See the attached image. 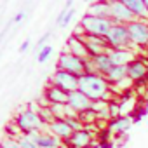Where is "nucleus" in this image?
Wrapping results in <instances>:
<instances>
[{
  "instance_id": "obj_1",
  "label": "nucleus",
  "mask_w": 148,
  "mask_h": 148,
  "mask_svg": "<svg viewBox=\"0 0 148 148\" xmlns=\"http://www.w3.org/2000/svg\"><path fill=\"white\" fill-rule=\"evenodd\" d=\"M79 89L92 101L103 99V96L110 91V82L105 75H99V73H86L79 77Z\"/></svg>"
},
{
  "instance_id": "obj_2",
  "label": "nucleus",
  "mask_w": 148,
  "mask_h": 148,
  "mask_svg": "<svg viewBox=\"0 0 148 148\" xmlns=\"http://www.w3.org/2000/svg\"><path fill=\"white\" fill-rule=\"evenodd\" d=\"M14 122L18 124V127L21 129L23 134H28L32 131H44V129H47V125L40 120L38 113L33 112L30 106L19 108L18 113L14 115Z\"/></svg>"
},
{
  "instance_id": "obj_3",
  "label": "nucleus",
  "mask_w": 148,
  "mask_h": 148,
  "mask_svg": "<svg viewBox=\"0 0 148 148\" xmlns=\"http://www.w3.org/2000/svg\"><path fill=\"white\" fill-rule=\"evenodd\" d=\"M84 30V35H96V37H106L110 28L113 26V21L110 18H98L91 14H84L80 23Z\"/></svg>"
},
{
  "instance_id": "obj_4",
  "label": "nucleus",
  "mask_w": 148,
  "mask_h": 148,
  "mask_svg": "<svg viewBox=\"0 0 148 148\" xmlns=\"http://www.w3.org/2000/svg\"><path fill=\"white\" fill-rule=\"evenodd\" d=\"M86 61L87 59H82L75 54H71L68 51H63L58 58V63H56V68L58 70H64V71H70L73 73V75H77V77H82L86 75Z\"/></svg>"
},
{
  "instance_id": "obj_5",
  "label": "nucleus",
  "mask_w": 148,
  "mask_h": 148,
  "mask_svg": "<svg viewBox=\"0 0 148 148\" xmlns=\"http://www.w3.org/2000/svg\"><path fill=\"white\" fill-rule=\"evenodd\" d=\"M106 40H108V44H110L112 49H132V47H136L131 42L127 25L113 23V26L110 28V32L106 35Z\"/></svg>"
},
{
  "instance_id": "obj_6",
  "label": "nucleus",
  "mask_w": 148,
  "mask_h": 148,
  "mask_svg": "<svg viewBox=\"0 0 148 148\" xmlns=\"http://www.w3.org/2000/svg\"><path fill=\"white\" fill-rule=\"evenodd\" d=\"M49 82L51 86H56L59 89H63L64 92H73L79 89V77L73 75L70 71H64V70H54V73L49 77Z\"/></svg>"
},
{
  "instance_id": "obj_7",
  "label": "nucleus",
  "mask_w": 148,
  "mask_h": 148,
  "mask_svg": "<svg viewBox=\"0 0 148 148\" xmlns=\"http://www.w3.org/2000/svg\"><path fill=\"white\" fill-rule=\"evenodd\" d=\"M131 42L136 47H146L148 45V21L145 19H136L127 25Z\"/></svg>"
},
{
  "instance_id": "obj_8",
  "label": "nucleus",
  "mask_w": 148,
  "mask_h": 148,
  "mask_svg": "<svg viewBox=\"0 0 148 148\" xmlns=\"http://www.w3.org/2000/svg\"><path fill=\"white\" fill-rule=\"evenodd\" d=\"M110 19L113 23H119V25H129V23L136 21L138 18L132 14V11L122 2V0H112V5H110Z\"/></svg>"
},
{
  "instance_id": "obj_9",
  "label": "nucleus",
  "mask_w": 148,
  "mask_h": 148,
  "mask_svg": "<svg viewBox=\"0 0 148 148\" xmlns=\"http://www.w3.org/2000/svg\"><path fill=\"white\" fill-rule=\"evenodd\" d=\"M86 45H87V51L91 54V58L94 56H99V54H108L112 51L106 37H96V35H82Z\"/></svg>"
},
{
  "instance_id": "obj_10",
  "label": "nucleus",
  "mask_w": 148,
  "mask_h": 148,
  "mask_svg": "<svg viewBox=\"0 0 148 148\" xmlns=\"http://www.w3.org/2000/svg\"><path fill=\"white\" fill-rule=\"evenodd\" d=\"M94 139V134L89 131V129H80V131H75L68 141H64L68 145V148H89L91 143Z\"/></svg>"
},
{
  "instance_id": "obj_11",
  "label": "nucleus",
  "mask_w": 148,
  "mask_h": 148,
  "mask_svg": "<svg viewBox=\"0 0 148 148\" xmlns=\"http://www.w3.org/2000/svg\"><path fill=\"white\" fill-rule=\"evenodd\" d=\"M64 51L75 54V56H79V58H82V59H91V54H89V51H87V45H86L84 38L79 37V35H70V37H68Z\"/></svg>"
},
{
  "instance_id": "obj_12",
  "label": "nucleus",
  "mask_w": 148,
  "mask_h": 148,
  "mask_svg": "<svg viewBox=\"0 0 148 148\" xmlns=\"http://www.w3.org/2000/svg\"><path fill=\"white\" fill-rule=\"evenodd\" d=\"M146 75H148V63H146L145 59L136 58L134 61H131V63L127 64V77H129L132 82H139V80H143Z\"/></svg>"
},
{
  "instance_id": "obj_13",
  "label": "nucleus",
  "mask_w": 148,
  "mask_h": 148,
  "mask_svg": "<svg viewBox=\"0 0 148 148\" xmlns=\"http://www.w3.org/2000/svg\"><path fill=\"white\" fill-rule=\"evenodd\" d=\"M91 103H92V99H89L80 89L70 92V96H68V106H71L77 113H82V112L89 110L91 108Z\"/></svg>"
},
{
  "instance_id": "obj_14",
  "label": "nucleus",
  "mask_w": 148,
  "mask_h": 148,
  "mask_svg": "<svg viewBox=\"0 0 148 148\" xmlns=\"http://www.w3.org/2000/svg\"><path fill=\"white\" fill-rule=\"evenodd\" d=\"M113 66H127L131 61L136 59V52L132 49H112L110 52Z\"/></svg>"
},
{
  "instance_id": "obj_15",
  "label": "nucleus",
  "mask_w": 148,
  "mask_h": 148,
  "mask_svg": "<svg viewBox=\"0 0 148 148\" xmlns=\"http://www.w3.org/2000/svg\"><path fill=\"white\" fill-rule=\"evenodd\" d=\"M47 131L49 132H52L54 136H58L59 139H63V141H68L70 139V136L73 134V131H71V127L68 125V122L63 119H56V120H52L49 125H47Z\"/></svg>"
},
{
  "instance_id": "obj_16",
  "label": "nucleus",
  "mask_w": 148,
  "mask_h": 148,
  "mask_svg": "<svg viewBox=\"0 0 148 148\" xmlns=\"http://www.w3.org/2000/svg\"><path fill=\"white\" fill-rule=\"evenodd\" d=\"M44 96L51 101V105H68V92H64L63 89L56 87V86H47L44 91Z\"/></svg>"
},
{
  "instance_id": "obj_17",
  "label": "nucleus",
  "mask_w": 148,
  "mask_h": 148,
  "mask_svg": "<svg viewBox=\"0 0 148 148\" xmlns=\"http://www.w3.org/2000/svg\"><path fill=\"white\" fill-rule=\"evenodd\" d=\"M110 5H112V0H94L87 9V14L98 16V18H110Z\"/></svg>"
},
{
  "instance_id": "obj_18",
  "label": "nucleus",
  "mask_w": 148,
  "mask_h": 148,
  "mask_svg": "<svg viewBox=\"0 0 148 148\" xmlns=\"http://www.w3.org/2000/svg\"><path fill=\"white\" fill-rule=\"evenodd\" d=\"M92 64H94V70L99 75H106V73L113 68V63H112V58L110 54H99V56H94L91 58Z\"/></svg>"
},
{
  "instance_id": "obj_19",
  "label": "nucleus",
  "mask_w": 148,
  "mask_h": 148,
  "mask_svg": "<svg viewBox=\"0 0 148 148\" xmlns=\"http://www.w3.org/2000/svg\"><path fill=\"white\" fill-rule=\"evenodd\" d=\"M132 117L131 115H120L119 119H113V120H110V129L115 132V134H125L131 127H132Z\"/></svg>"
},
{
  "instance_id": "obj_20",
  "label": "nucleus",
  "mask_w": 148,
  "mask_h": 148,
  "mask_svg": "<svg viewBox=\"0 0 148 148\" xmlns=\"http://www.w3.org/2000/svg\"><path fill=\"white\" fill-rule=\"evenodd\" d=\"M122 2L132 11V14H134L138 19L148 21V9H146V5H145L143 0H122Z\"/></svg>"
},
{
  "instance_id": "obj_21",
  "label": "nucleus",
  "mask_w": 148,
  "mask_h": 148,
  "mask_svg": "<svg viewBox=\"0 0 148 148\" xmlns=\"http://www.w3.org/2000/svg\"><path fill=\"white\" fill-rule=\"evenodd\" d=\"M105 77H106V80H108L110 84L120 82V80L127 79V66H113Z\"/></svg>"
},
{
  "instance_id": "obj_22",
  "label": "nucleus",
  "mask_w": 148,
  "mask_h": 148,
  "mask_svg": "<svg viewBox=\"0 0 148 148\" xmlns=\"http://www.w3.org/2000/svg\"><path fill=\"white\" fill-rule=\"evenodd\" d=\"M75 14H77V11L73 9V7L68 9V11H61V12L58 14V18H56V25H58L59 28H66V26L73 21Z\"/></svg>"
},
{
  "instance_id": "obj_23",
  "label": "nucleus",
  "mask_w": 148,
  "mask_h": 148,
  "mask_svg": "<svg viewBox=\"0 0 148 148\" xmlns=\"http://www.w3.org/2000/svg\"><path fill=\"white\" fill-rule=\"evenodd\" d=\"M79 119L82 120L84 125H92V124L98 122V115H96V112L91 110V108L86 110V112H82V113H79Z\"/></svg>"
},
{
  "instance_id": "obj_24",
  "label": "nucleus",
  "mask_w": 148,
  "mask_h": 148,
  "mask_svg": "<svg viewBox=\"0 0 148 148\" xmlns=\"http://www.w3.org/2000/svg\"><path fill=\"white\" fill-rule=\"evenodd\" d=\"M52 52H54V49H52V45H45V47H42V49H38V54H37V61L40 63V64H44V63H47L49 59H51V56H52Z\"/></svg>"
},
{
  "instance_id": "obj_25",
  "label": "nucleus",
  "mask_w": 148,
  "mask_h": 148,
  "mask_svg": "<svg viewBox=\"0 0 148 148\" xmlns=\"http://www.w3.org/2000/svg\"><path fill=\"white\" fill-rule=\"evenodd\" d=\"M37 113H38L40 120H42L45 125H49L52 120H56V119H54V115H52V112H51V106H49V108H38V112H37Z\"/></svg>"
},
{
  "instance_id": "obj_26",
  "label": "nucleus",
  "mask_w": 148,
  "mask_h": 148,
  "mask_svg": "<svg viewBox=\"0 0 148 148\" xmlns=\"http://www.w3.org/2000/svg\"><path fill=\"white\" fill-rule=\"evenodd\" d=\"M5 132H7V136H9V138H16V139L23 134V132H21V129L18 127V124H16L14 120H11V122L5 125Z\"/></svg>"
},
{
  "instance_id": "obj_27",
  "label": "nucleus",
  "mask_w": 148,
  "mask_h": 148,
  "mask_svg": "<svg viewBox=\"0 0 148 148\" xmlns=\"http://www.w3.org/2000/svg\"><path fill=\"white\" fill-rule=\"evenodd\" d=\"M18 141H19V145H21V148H40L30 136H26V134H21L19 138H18Z\"/></svg>"
},
{
  "instance_id": "obj_28",
  "label": "nucleus",
  "mask_w": 148,
  "mask_h": 148,
  "mask_svg": "<svg viewBox=\"0 0 148 148\" xmlns=\"http://www.w3.org/2000/svg\"><path fill=\"white\" fill-rule=\"evenodd\" d=\"M0 148H21V145H19V141L16 138L5 136L4 139H0Z\"/></svg>"
},
{
  "instance_id": "obj_29",
  "label": "nucleus",
  "mask_w": 148,
  "mask_h": 148,
  "mask_svg": "<svg viewBox=\"0 0 148 148\" xmlns=\"http://www.w3.org/2000/svg\"><path fill=\"white\" fill-rule=\"evenodd\" d=\"M64 120L68 122V125L71 127V131H73V132L84 129V124H82V120L79 119V115H77V117H68V119H64Z\"/></svg>"
},
{
  "instance_id": "obj_30",
  "label": "nucleus",
  "mask_w": 148,
  "mask_h": 148,
  "mask_svg": "<svg viewBox=\"0 0 148 148\" xmlns=\"http://www.w3.org/2000/svg\"><path fill=\"white\" fill-rule=\"evenodd\" d=\"M49 38H51V33H49V32H47V33H44V35L38 38V42H37V49H42V47H45Z\"/></svg>"
},
{
  "instance_id": "obj_31",
  "label": "nucleus",
  "mask_w": 148,
  "mask_h": 148,
  "mask_svg": "<svg viewBox=\"0 0 148 148\" xmlns=\"http://www.w3.org/2000/svg\"><path fill=\"white\" fill-rule=\"evenodd\" d=\"M35 103H37V105H38L40 108H49V106H51V101H49V99H47V98H45L44 94H42V96H40L38 99H35Z\"/></svg>"
},
{
  "instance_id": "obj_32",
  "label": "nucleus",
  "mask_w": 148,
  "mask_h": 148,
  "mask_svg": "<svg viewBox=\"0 0 148 148\" xmlns=\"http://www.w3.org/2000/svg\"><path fill=\"white\" fill-rule=\"evenodd\" d=\"M25 18H26V12H25V11H19V12H16V16L12 18V23H21Z\"/></svg>"
},
{
  "instance_id": "obj_33",
  "label": "nucleus",
  "mask_w": 148,
  "mask_h": 148,
  "mask_svg": "<svg viewBox=\"0 0 148 148\" xmlns=\"http://www.w3.org/2000/svg\"><path fill=\"white\" fill-rule=\"evenodd\" d=\"M30 44H32V40H30V38H26V40L19 45V52H26V51L30 49Z\"/></svg>"
},
{
  "instance_id": "obj_34",
  "label": "nucleus",
  "mask_w": 148,
  "mask_h": 148,
  "mask_svg": "<svg viewBox=\"0 0 148 148\" xmlns=\"http://www.w3.org/2000/svg\"><path fill=\"white\" fill-rule=\"evenodd\" d=\"M71 7H73V0H66V4L63 5L61 11H68V9H71Z\"/></svg>"
},
{
  "instance_id": "obj_35",
  "label": "nucleus",
  "mask_w": 148,
  "mask_h": 148,
  "mask_svg": "<svg viewBox=\"0 0 148 148\" xmlns=\"http://www.w3.org/2000/svg\"><path fill=\"white\" fill-rule=\"evenodd\" d=\"M143 2H145V5H146V9H148V0H143Z\"/></svg>"
},
{
  "instance_id": "obj_36",
  "label": "nucleus",
  "mask_w": 148,
  "mask_h": 148,
  "mask_svg": "<svg viewBox=\"0 0 148 148\" xmlns=\"http://www.w3.org/2000/svg\"><path fill=\"white\" fill-rule=\"evenodd\" d=\"M86 2H91V0H86Z\"/></svg>"
}]
</instances>
